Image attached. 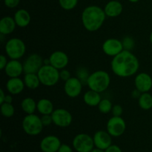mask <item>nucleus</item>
<instances>
[{"instance_id": "obj_44", "label": "nucleus", "mask_w": 152, "mask_h": 152, "mask_svg": "<svg viewBox=\"0 0 152 152\" xmlns=\"http://www.w3.org/2000/svg\"><path fill=\"white\" fill-rule=\"evenodd\" d=\"M149 40L150 42H151V43L152 44V32L150 34V36H149Z\"/></svg>"}, {"instance_id": "obj_25", "label": "nucleus", "mask_w": 152, "mask_h": 152, "mask_svg": "<svg viewBox=\"0 0 152 152\" xmlns=\"http://www.w3.org/2000/svg\"><path fill=\"white\" fill-rule=\"evenodd\" d=\"M21 108L26 114H34L37 110V102L31 97H25L21 102Z\"/></svg>"}, {"instance_id": "obj_4", "label": "nucleus", "mask_w": 152, "mask_h": 152, "mask_svg": "<svg viewBox=\"0 0 152 152\" xmlns=\"http://www.w3.org/2000/svg\"><path fill=\"white\" fill-rule=\"evenodd\" d=\"M37 74L41 84L47 87L54 86L60 80L59 71L51 65H43Z\"/></svg>"}, {"instance_id": "obj_36", "label": "nucleus", "mask_w": 152, "mask_h": 152, "mask_svg": "<svg viewBox=\"0 0 152 152\" xmlns=\"http://www.w3.org/2000/svg\"><path fill=\"white\" fill-rule=\"evenodd\" d=\"M105 152H123V151H122V149L120 148V146H118L117 145L112 144V145H110L107 149L105 150Z\"/></svg>"}, {"instance_id": "obj_32", "label": "nucleus", "mask_w": 152, "mask_h": 152, "mask_svg": "<svg viewBox=\"0 0 152 152\" xmlns=\"http://www.w3.org/2000/svg\"><path fill=\"white\" fill-rule=\"evenodd\" d=\"M111 114L114 117H121L123 113V108L120 105H113L112 110H111Z\"/></svg>"}, {"instance_id": "obj_31", "label": "nucleus", "mask_w": 152, "mask_h": 152, "mask_svg": "<svg viewBox=\"0 0 152 152\" xmlns=\"http://www.w3.org/2000/svg\"><path fill=\"white\" fill-rule=\"evenodd\" d=\"M122 43H123V48L126 50H129L132 51L135 46V40L134 39L133 37L126 36L122 39Z\"/></svg>"}, {"instance_id": "obj_2", "label": "nucleus", "mask_w": 152, "mask_h": 152, "mask_svg": "<svg viewBox=\"0 0 152 152\" xmlns=\"http://www.w3.org/2000/svg\"><path fill=\"white\" fill-rule=\"evenodd\" d=\"M106 17L104 9L97 5H90L83 10L81 20L86 31L95 32L102 28Z\"/></svg>"}, {"instance_id": "obj_17", "label": "nucleus", "mask_w": 152, "mask_h": 152, "mask_svg": "<svg viewBox=\"0 0 152 152\" xmlns=\"http://www.w3.org/2000/svg\"><path fill=\"white\" fill-rule=\"evenodd\" d=\"M4 71L9 78L19 77L24 73L23 63L19 59H10L7 62Z\"/></svg>"}, {"instance_id": "obj_26", "label": "nucleus", "mask_w": 152, "mask_h": 152, "mask_svg": "<svg viewBox=\"0 0 152 152\" xmlns=\"http://www.w3.org/2000/svg\"><path fill=\"white\" fill-rule=\"evenodd\" d=\"M138 104L142 110H150L152 108V95L148 92L142 93L138 99Z\"/></svg>"}, {"instance_id": "obj_6", "label": "nucleus", "mask_w": 152, "mask_h": 152, "mask_svg": "<svg viewBox=\"0 0 152 152\" xmlns=\"http://www.w3.org/2000/svg\"><path fill=\"white\" fill-rule=\"evenodd\" d=\"M4 50L7 57L10 59H20L26 52V45L23 40L14 37L7 40Z\"/></svg>"}, {"instance_id": "obj_40", "label": "nucleus", "mask_w": 152, "mask_h": 152, "mask_svg": "<svg viewBox=\"0 0 152 152\" xmlns=\"http://www.w3.org/2000/svg\"><path fill=\"white\" fill-rule=\"evenodd\" d=\"M6 94L4 93V90L2 88L0 89V105L2 104L4 102V99H5Z\"/></svg>"}, {"instance_id": "obj_11", "label": "nucleus", "mask_w": 152, "mask_h": 152, "mask_svg": "<svg viewBox=\"0 0 152 152\" xmlns=\"http://www.w3.org/2000/svg\"><path fill=\"white\" fill-rule=\"evenodd\" d=\"M102 49L105 54L111 57H114L124 50L122 41L115 38H109L105 40Z\"/></svg>"}, {"instance_id": "obj_38", "label": "nucleus", "mask_w": 152, "mask_h": 152, "mask_svg": "<svg viewBox=\"0 0 152 152\" xmlns=\"http://www.w3.org/2000/svg\"><path fill=\"white\" fill-rule=\"evenodd\" d=\"M7 62H8V61H7L6 56L1 54L0 56V69L4 70L5 68L6 65H7Z\"/></svg>"}, {"instance_id": "obj_27", "label": "nucleus", "mask_w": 152, "mask_h": 152, "mask_svg": "<svg viewBox=\"0 0 152 152\" xmlns=\"http://www.w3.org/2000/svg\"><path fill=\"white\" fill-rule=\"evenodd\" d=\"M0 111L3 117H6V118H10L14 115L15 108L12 103L4 102L0 105Z\"/></svg>"}, {"instance_id": "obj_21", "label": "nucleus", "mask_w": 152, "mask_h": 152, "mask_svg": "<svg viewBox=\"0 0 152 152\" xmlns=\"http://www.w3.org/2000/svg\"><path fill=\"white\" fill-rule=\"evenodd\" d=\"M16 25L19 28H26L28 26L31 20V15L29 12L25 9H19L16 10L13 16Z\"/></svg>"}, {"instance_id": "obj_14", "label": "nucleus", "mask_w": 152, "mask_h": 152, "mask_svg": "<svg viewBox=\"0 0 152 152\" xmlns=\"http://www.w3.org/2000/svg\"><path fill=\"white\" fill-rule=\"evenodd\" d=\"M49 60H50V65L59 71L66 68L69 63L68 56L62 50L53 51L49 56Z\"/></svg>"}, {"instance_id": "obj_23", "label": "nucleus", "mask_w": 152, "mask_h": 152, "mask_svg": "<svg viewBox=\"0 0 152 152\" xmlns=\"http://www.w3.org/2000/svg\"><path fill=\"white\" fill-rule=\"evenodd\" d=\"M37 111L41 115L51 114L54 111L53 102L46 98L40 99L37 102Z\"/></svg>"}, {"instance_id": "obj_18", "label": "nucleus", "mask_w": 152, "mask_h": 152, "mask_svg": "<svg viewBox=\"0 0 152 152\" xmlns=\"http://www.w3.org/2000/svg\"><path fill=\"white\" fill-rule=\"evenodd\" d=\"M24 80L20 77L9 78L6 83V89L7 92L12 95H18L22 93L25 88Z\"/></svg>"}, {"instance_id": "obj_29", "label": "nucleus", "mask_w": 152, "mask_h": 152, "mask_svg": "<svg viewBox=\"0 0 152 152\" xmlns=\"http://www.w3.org/2000/svg\"><path fill=\"white\" fill-rule=\"evenodd\" d=\"M91 74H89L88 70L85 67H80L77 70L76 72V77L82 82L83 85H87L88 80Z\"/></svg>"}, {"instance_id": "obj_33", "label": "nucleus", "mask_w": 152, "mask_h": 152, "mask_svg": "<svg viewBox=\"0 0 152 152\" xmlns=\"http://www.w3.org/2000/svg\"><path fill=\"white\" fill-rule=\"evenodd\" d=\"M59 77H60V80L64 82H66L71 77H72L71 75V72L68 70L65 69V68L59 71Z\"/></svg>"}, {"instance_id": "obj_13", "label": "nucleus", "mask_w": 152, "mask_h": 152, "mask_svg": "<svg viewBox=\"0 0 152 152\" xmlns=\"http://www.w3.org/2000/svg\"><path fill=\"white\" fill-rule=\"evenodd\" d=\"M62 145L61 140L55 135H48L41 140L39 148L42 152H57Z\"/></svg>"}, {"instance_id": "obj_10", "label": "nucleus", "mask_w": 152, "mask_h": 152, "mask_svg": "<svg viewBox=\"0 0 152 152\" xmlns=\"http://www.w3.org/2000/svg\"><path fill=\"white\" fill-rule=\"evenodd\" d=\"M44 65V59L37 53H32L25 59L23 62L24 73L37 74L40 68Z\"/></svg>"}, {"instance_id": "obj_8", "label": "nucleus", "mask_w": 152, "mask_h": 152, "mask_svg": "<svg viewBox=\"0 0 152 152\" xmlns=\"http://www.w3.org/2000/svg\"><path fill=\"white\" fill-rule=\"evenodd\" d=\"M106 129L112 137H119L126 132V121L121 117L113 116L107 122Z\"/></svg>"}, {"instance_id": "obj_15", "label": "nucleus", "mask_w": 152, "mask_h": 152, "mask_svg": "<svg viewBox=\"0 0 152 152\" xmlns=\"http://www.w3.org/2000/svg\"><path fill=\"white\" fill-rule=\"evenodd\" d=\"M135 88L141 93L149 92L152 88V78L148 74L145 72L137 74L134 78Z\"/></svg>"}, {"instance_id": "obj_34", "label": "nucleus", "mask_w": 152, "mask_h": 152, "mask_svg": "<svg viewBox=\"0 0 152 152\" xmlns=\"http://www.w3.org/2000/svg\"><path fill=\"white\" fill-rule=\"evenodd\" d=\"M41 120L44 126H49L53 123V119H52L51 114L42 115Z\"/></svg>"}, {"instance_id": "obj_5", "label": "nucleus", "mask_w": 152, "mask_h": 152, "mask_svg": "<svg viewBox=\"0 0 152 152\" xmlns=\"http://www.w3.org/2000/svg\"><path fill=\"white\" fill-rule=\"evenodd\" d=\"M22 127L25 134L30 136H37L43 130L41 117L35 114H26L22 122Z\"/></svg>"}, {"instance_id": "obj_28", "label": "nucleus", "mask_w": 152, "mask_h": 152, "mask_svg": "<svg viewBox=\"0 0 152 152\" xmlns=\"http://www.w3.org/2000/svg\"><path fill=\"white\" fill-rule=\"evenodd\" d=\"M98 110L100 113L104 114H109L111 112L113 108V104L111 101L108 99H102L97 106Z\"/></svg>"}, {"instance_id": "obj_24", "label": "nucleus", "mask_w": 152, "mask_h": 152, "mask_svg": "<svg viewBox=\"0 0 152 152\" xmlns=\"http://www.w3.org/2000/svg\"><path fill=\"white\" fill-rule=\"evenodd\" d=\"M23 80L25 87L31 90H35L37 88H39V86L41 84L38 74H34V73L25 74Z\"/></svg>"}, {"instance_id": "obj_12", "label": "nucleus", "mask_w": 152, "mask_h": 152, "mask_svg": "<svg viewBox=\"0 0 152 152\" xmlns=\"http://www.w3.org/2000/svg\"><path fill=\"white\" fill-rule=\"evenodd\" d=\"M83 84L77 77H72L65 82L64 91L71 98H76L80 95L83 91Z\"/></svg>"}, {"instance_id": "obj_9", "label": "nucleus", "mask_w": 152, "mask_h": 152, "mask_svg": "<svg viewBox=\"0 0 152 152\" xmlns=\"http://www.w3.org/2000/svg\"><path fill=\"white\" fill-rule=\"evenodd\" d=\"M53 123L59 128H66L71 126L73 121L72 114L65 108L54 109L51 114Z\"/></svg>"}, {"instance_id": "obj_16", "label": "nucleus", "mask_w": 152, "mask_h": 152, "mask_svg": "<svg viewBox=\"0 0 152 152\" xmlns=\"http://www.w3.org/2000/svg\"><path fill=\"white\" fill-rule=\"evenodd\" d=\"M93 140L94 146L104 151L112 145V137L107 131H97L95 132Z\"/></svg>"}, {"instance_id": "obj_37", "label": "nucleus", "mask_w": 152, "mask_h": 152, "mask_svg": "<svg viewBox=\"0 0 152 152\" xmlns=\"http://www.w3.org/2000/svg\"><path fill=\"white\" fill-rule=\"evenodd\" d=\"M57 152H74L73 151V148L70 146L68 144H62L61 146L59 147V150Z\"/></svg>"}, {"instance_id": "obj_7", "label": "nucleus", "mask_w": 152, "mask_h": 152, "mask_svg": "<svg viewBox=\"0 0 152 152\" xmlns=\"http://www.w3.org/2000/svg\"><path fill=\"white\" fill-rule=\"evenodd\" d=\"M74 149L77 152H91L94 148L93 137L88 134H78L72 141Z\"/></svg>"}, {"instance_id": "obj_41", "label": "nucleus", "mask_w": 152, "mask_h": 152, "mask_svg": "<svg viewBox=\"0 0 152 152\" xmlns=\"http://www.w3.org/2000/svg\"><path fill=\"white\" fill-rule=\"evenodd\" d=\"M13 102V95L12 94H6L5 99H4V102H7V103H12ZM3 102V103H4Z\"/></svg>"}, {"instance_id": "obj_45", "label": "nucleus", "mask_w": 152, "mask_h": 152, "mask_svg": "<svg viewBox=\"0 0 152 152\" xmlns=\"http://www.w3.org/2000/svg\"><path fill=\"white\" fill-rule=\"evenodd\" d=\"M117 1H120V0H117Z\"/></svg>"}, {"instance_id": "obj_1", "label": "nucleus", "mask_w": 152, "mask_h": 152, "mask_svg": "<svg viewBox=\"0 0 152 152\" xmlns=\"http://www.w3.org/2000/svg\"><path fill=\"white\" fill-rule=\"evenodd\" d=\"M111 68L117 77L128 78L137 74L140 68V62L137 57L132 51L123 50L112 58Z\"/></svg>"}, {"instance_id": "obj_22", "label": "nucleus", "mask_w": 152, "mask_h": 152, "mask_svg": "<svg viewBox=\"0 0 152 152\" xmlns=\"http://www.w3.org/2000/svg\"><path fill=\"white\" fill-rule=\"evenodd\" d=\"M102 99L100 93L89 89L83 95V101L87 105L90 107L98 106Z\"/></svg>"}, {"instance_id": "obj_19", "label": "nucleus", "mask_w": 152, "mask_h": 152, "mask_svg": "<svg viewBox=\"0 0 152 152\" xmlns=\"http://www.w3.org/2000/svg\"><path fill=\"white\" fill-rule=\"evenodd\" d=\"M103 9L107 17L116 18L121 14L123 10V7L120 1L111 0L105 4Z\"/></svg>"}, {"instance_id": "obj_42", "label": "nucleus", "mask_w": 152, "mask_h": 152, "mask_svg": "<svg viewBox=\"0 0 152 152\" xmlns=\"http://www.w3.org/2000/svg\"><path fill=\"white\" fill-rule=\"evenodd\" d=\"M91 152H105V151H104V150L99 149V148L94 147V149L92 150V151Z\"/></svg>"}, {"instance_id": "obj_39", "label": "nucleus", "mask_w": 152, "mask_h": 152, "mask_svg": "<svg viewBox=\"0 0 152 152\" xmlns=\"http://www.w3.org/2000/svg\"><path fill=\"white\" fill-rule=\"evenodd\" d=\"M141 94H142V93H141L140 91H138L137 88H135L134 90L132 91V97L134 98V99H139V97L140 96Z\"/></svg>"}, {"instance_id": "obj_20", "label": "nucleus", "mask_w": 152, "mask_h": 152, "mask_svg": "<svg viewBox=\"0 0 152 152\" xmlns=\"http://www.w3.org/2000/svg\"><path fill=\"white\" fill-rule=\"evenodd\" d=\"M17 26L13 17L10 16H4L0 20V34L2 35H10Z\"/></svg>"}, {"instance_id": "obj_35", "label": "nucleus", "mask_w": 152, "mask_h": 152, "mask_svg": "<svg viewBox=\"0 0 152 152\" xmlns=\"http://www.w3.org/2000/svg\"><path fill=\"white\" fill-rule=\"evenodd\" d=\"M4 5L8 8H15L19 5L20 0H3Z\"/></svg>"}, {"instance_id": "obj_43", "label": "nucleus", "mask_w": 152, "mask_h": 152, "mask_svg": "<svg viewBox=\"0 0 152 152\" xmlns=\"http://www.w3.org/2000/svg\"><path fill=\"white\" fill-rule=\"evenodd\" d=\"M129 1H130V2H132V3H136V2H137V1H139L140 0H129Z\"/></svg>"}, {"instance_id": "obj_30", "label": "nucleus", "mask_w": 152, "mask_h": 152, "mask_svg": "<svg viewBox=\"0 0 152 152\" xmlns=\"http://www.w3.org/2000/svg\"><path fill=\"white\" fill-rule=\"evenodd\" d=\"M60 7L65 10H71L76 7L78 0H59Z\"/></svg>"}, {"instance_id": "obj_3", "label": "nucleus", "mask_w": 152, "mask_h": 152, "mask_svg": "<svg viewBox=\"0 0 152 152\" xmlns=\"http://www.w3.org/2000/svg\"><path fill=\"white\" fill-rule=\"evenodd\" d=\"M111 83V77L107 71L98 70L91 73L88 77L87 86L89 89L102 93L108 88Z\"/></svg>"}]
</instances>
